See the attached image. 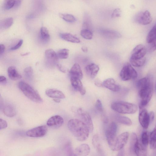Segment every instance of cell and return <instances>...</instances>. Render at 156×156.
<instances>
[{"label":"cell","instance_id":"1","mask_svg":"<svg viewBox=\"0 0 156 156\" xmlns=\"http://www.w3.org/2000/svg\"><path fill=\"white\" fill-rule=\"evenodd\" d=\"M140 99L139 108L146 106L150 101L153 91L152 76L149 75L138 80L136 83Z\"/></svg>","mask_w":156,"mask_h":156},{"label":"cell","instance_id":"2","mask_svg":"<svg viewBox=\"0 0 156 156\" xmlns=\"http://www.w3.org/2000/svg\"><path fill=\"white\" fill-rule=\"evenodd\" d=\"M67 126L70 132L78 140L83 141L88 138L90 132L87 126L82 121L73 119L69 120Z\"/></svg>","mask_w":156,"mask_h":156},{"label":"cell","instance_id":"3","mask_svg":"<svg viewBox=\"0 0 156 156\" xmlns=\"http://www.w3.org/2000/svg\"><path fill=\"white\" fill-rule=\"evenodd\" d=\"M18 86L24 94L31 101L38 103L43 102V99L38 92L27 83L21 81L19 83Z\"/></svg>","mask_w":156,"mask_h":156},{"label":"cell","instance_id":"4","mask_svg":"<svg viewBox=\"0 0 156 156\" xmlns=\"http://www.w3.org/2000/svg\"><path fill=\"white\" fill-rule=\"evenodd\" d=\"M111 108L120 113L132 114L135 113L137 107L135 104L123 101H117L111 105Z\"/></svg>","mask_w":156,"mask_h":156},{"label":"cell","instance_id":"5","mask_svg":"<svg viewBox=\"0 0 156 156\" xmlns=\"http://www.w3.org/2000/svg\"><path fill=\"white\" fill-rule=\"evenodd\" d=\"M120 76L122 80L127 81L137 78V74L130 64L127 63L124 65L121 70Z\"/></svg>","mask_w":156,"mask_h":156},{"label":"cell","instance_id":"6","mask_svg":"<svg viewBox=\"0 0 156 156\" xmlns=\"http://www.w3.org/2000/svg\"><path fill=\"white\" fill-rule=\"evenodd\" d=\"M117 126L116 124L112 122L109 125L105 131V136L108 144L111 149L116 138Z\"/></svg>","mask_w":156,"mask_h":156},{"label":"cell","instance_id":"7","mask_svg":"<svg viewBox=\"0 0 156 156\" xmlns=\"http://www.w3.org/2000/svg\"><path fill=\"white\" fill-rule=\"evenodd\" d=\"M129 136V133H123L116 137L113 146L111 149L114 151L121 150L126 144Z\"/></svg>","mask_w":156,"mask_h":156},{"label":"cell","instance_id":"8","mask_svg":"<svg viewBox=\"0 0 156 156\" xmlns=\"http://www.w3.org/2000/svg\"><path fill=\"white\" fill-rule=\"evenodd\" d=\"M48 131V128L45 125L38 126L31 129L26 132L27 136L33 137H39L44 136Z\"/></svg>","mask_w":156,"mask_h":156},{"label":"cell","instance_id":"9","mask_svg":"<svg viewBox=\"0 0 156 156\" xmlns=\"http://www.w3.org/2000/svg\"><path fill=\"white\" fill-rule=\"evenodd\" d=\"M77 112L82 121L87 126L89 132H92L94 129L93 124L91 118L88 113L81 108L77 109Z\"/></svg>","mask_w":156,"mask_h":156},{"label":"cell","instance_id":"10","mask_svg":"<svg viewBox=\"0 0 156 156\" xmlns=\"http://www.w3.org/2000/svg\"><path fill=\"white\" fill-rule=\"evenodd\" d=\"M139 121L140 124L144 129H147L150 123L149 113L144 107H140Z\"/></svg>","mask_w":156,"mask_h":156},{"label":"cell","instance_id":"11","mask_svg":"<svg viewBox=\"0 0 156 156\" xmlns=\"http://www.w3.org/2000/svg\"><path fill=\"white\" fill-rule=\"evenodd\" d=\"M45 56L48 66L52 67L56 64L58 58L57 54L54 50L51 49L46 50L45 52Z\"/></svg>","mask_w":156,"mask_h":156},{"label":"cell","instance_id":"12","mask_svg":"<svg viewBox=\"0 0 156 156\" xmlns=\"http://www.w3.org/2000/svg\"><path fill=\"white\" fill-rule=\"evenodd\" d=\"M70 80L72 86L75 90L79 92L82 95L85 94L86 90L83 86L81 79L74 77H70Z\"/></svg>","mask_w":156,"mask_h":156},{"label":"cell","instance_id":"13","mask_svg":"<svg viewBox=\"0 0 156 156\" xmlns=\"http://www.w3.org/2000/svg\"><path fill=\"white\" fill-rule=\"evenodd\" d=\"M63 122V119L61 116L55 115L51 117L48 120L47 124L50 127L58 128L62 126Z\"/></svg>","mask_w":156,"mask_h":156},{"label":"cell","instance_id":"14","mask_svg":"<svg viewBox=\"0 0 156 156\" xmlns=\"http://www.w3.org/2000/svg\"><path fill=\"white\" fill-rule=\"evenodd\" d=\"M146 53L145 46L142 44H139L136 46L131 53V58H140L144 57Z\"/></svg>","mask_w":156,"mask_h":156},{"label":"cell","instance_id":"15","mask_svg":"<svg viewBox=\"0 0 156 156\" xmlns=\"http://www.w3.org/2000/svg\"><path fill=\"white\" fill-rule=\"evenodd\" d=\"M103 86L114 92L119 91L120 89V86L117 84L115 80L112 78H109L103 82Z\"/></svg>","mask_w":156,"mask_h":156},{"label":"cell","instance_id":"16","mask_svg":"<svg viewBox=\"0 0 156 156\" xmlns=\"http://www.w3.org/2000/svg\"><path fill=\"white\" fill-rule=\"evenodd\" d=\"M90 152V148L87 144H82L76 147L75 150V154L76 155L79 156H86Z\"/></svg>","mask_w":156,"mask_h":156},{"label":"cell","instance_id":"17","mask_svg":"<svg viewBox=\"0 0 156 156\" xmlns=\"http://www.w3.org/2000/svg\"><path fill=\"white\" fill-rule=\"evenodd\" d=\"M87 74L91 78H94L99 69V66L94 63H90L86 66L85 68Z\"/></svg>","mask_w":156,"mask_h":156},{"label":"cell","instance_id":"18","mask_svg":"<svg viewBox=\"0 0 156 156\" xmlns=\"http://www.w3.org/2000/svg\"><path fill=\"white\" fill-rule=\"evenodd\" d=\"M2 108L3 112L8 117H12L16 114V110L14 107L9 103H3Z\"/></svg>","mask_w":156,"mask_h":156},{"label":"cell","instance_id":"19","mask_svg":"<svg viewBox=\"0 0 156 156\" xmlns=\"http://www.w3.org/2000/svg\"><path fill=\"white\" fill-rule=\"evenodd\" d=\"M146 147L143 144L141 140L138 139L134 147V153L137 156H146L147 155Z\"/></svg>","mask_w":156,"mask_h":156},{"label":"cell","instance_id":"20","mask_svg":"<svg viewBox=\"0 0 156 156\" xmlns=\"http://www.w3.org/2000/svg\"><path fill=\"white\" fill-rule=\"evenodd\" d=\"M69 73L70 77H74L82 79L83 77L82 70L80 65L75 63L70 69Z\"/></svg>","mask_w":156,"mask_h":156},{"label":"cell","instance_id":"21","mask_svg":"<svg viewBox=\"0 0 156 156\" xmlns=\"http://www.w3.org/2000/svg\"><path fill=\"white\" fill-rule=\"evenodd\" d=\"M46 95L48 97L58 99H64L65 98L64 94L61 91L54 89H50L45 91Z\"/></svg>","mask_w":156,"mask_h":156},{"label":"cell","instance_id":"22","mask_svg":"<svg viewBox=\"0 0 156 156\" xmlns=\"http://www.w3.org/2000/svg\"><path fill=\"white\" fill-rule=\"evenodd\" d=\"M100 33L104 36L110 38L120 37V34L118 32L113 30L101 29L99 30Z\"/></svg>","mask_w":156,"mask_h":156},{"label":"cell","instance_id":"23","mask_svg":"<svg viewBox=\"0 0 156 156\" xmlns=\"http://www.w3.org/2000/svg\"><path fill=\"white\" fill-rule=\"evenodd\" d=\"M82 29H88L93 31V27L91 18L87 12H85L83 14Z\"/></svg>","mask_w":156,"mask_h":156},{"label":"cell","instance_id":"24","mask_svg":"<svg viewBox=\"0 0 156 156\" xmlns=\"http://www.w3.org/2000/svg\"><path fill=\"white\" fill-rule=\"evenodd\" d=\"M7 72L9 78L12 80H18L22 78L21 76L19 73L16 68L14 66L9 67L8 69Z\"/></svg>","mask_w":156,"mask_h":156},{"label":"cell","instance_id":"25","mask_svg":"<svg viewBox=\"0 0 156 156\" xmlns=\"http://www.w3.org/2000/svg\"><path fill=\"white\" fill-rule=\"evenodd\" d=\"M59 36L63 40L72 43H79L80 42L78 38L70 33H60Z\"/></svg>","mask_w":156,"mask_h":156},{"label":"cell","instance_id":"26","mask_svg":"<svg viewBox=\"0 0 156 156\" xmlns=\"http://www.w3.org/2000/svg\"><path fill=\"white\" fill-rule=\"evenodd\" d=\"M152 18L150 12L147 10L143 12L141 18L140 24L146 25L150 24L152 21Z\"/></svg>","mask_w":156,"mask_h":156},{"label":"cell","instance_id":"27","mask_svg":"<svg viewBox=\"0 0 156 156\" xmlns=\"http://www.w3.org/2000/svg\"><path fill=\"white\" fill-rule=\"evenodd\" d=\"M149 144L151 148H156V125L149 136Z\"/></svg>","mask_w":156,"mask_h":156},{"label":"cell","instance_id":"28","mask_svg":"<svg viewBox=\"0 0 156 156\" xmlns=\"http://www.w3.org/2000/svg\"><path fill=\"white\" fill-rule=\"evenodd\" d=\"M146 58L144 57L140 58H131L130 62L131 64L134 66L139 67L142 66L144 64Z\"/></svg>","mask_w":156,"mask_h":156},{"label":"cell","instance_id":"29","mask_svg":"<svg viewBox=\"0 0 156 156\" xmlns=\"http://www.w3.org/2000/svg\"><path fill=\"white\" fill-rule=\"evenodd\" d=\"M155 40H156V23L149 32L146 38L147 42L149 44Z\"/></svg>","mask_w":156,"mask_h":156},{"label":"cell","instance_id":"30","mask_svg":"<svg viewBox=\"0 0 156 156\" xmlns=\"http://www.w3.org/2000/svg\"><path fill=\"white\" fill-rule=\"evenodd\" d=\"M116 120L120 123L128 126L132 124V121L129 118L122 115H118L116 117Z\"/></svg>","mask_w":156,"mask_h":156},{"label":"cell","instance_id":"31","mask_svg":"<svg viewBox=\"0 0 156 156\" xmlns=\"http://www.w3.org/2000/svg\"><path fill=\"white\" fill-rule=\"evenodd\" d=\"M40 36L41 39L44 42H47L49 39L50 35L46 28L42 27L40 30Z\"/></svg>","mask_w":156,"mask_h":156},{"label":"cell","instance_id":"32","mask_svg":"<svg viewBox=\"0 0 156 156\" xmlns=\"http://www.w3.org/2000/svg\"><path fill=\"white\" fill-rule=\"evenodd\" d=\"M80 34L82 37L87 40L91 39L93 36V31L88 29H82Z\"/></svg>","mask_w":156,"mask_h":156},{"label":"cell","instance_id":"33","mask_svg":"<svg viewBox=\"0 0 156 156\" xmlns=\"http://www.w3.org/2000/svg\"><path fill=\"white\" fill-rule=\"evenodd\" d=\"M138 140L136 134L133 133L131 135L130 142V150L132 153H134V147Z\"/></svg>","mask_w":156,"mask_h":156},{"label":"cell","instance_id":"34","mask_svg":"<svg viewBox=\"0 0 156 156\" xmlns=\"http://www.w3.org/2000/svg\"><path fill=\"white\" fill-rule=\"evenodd\" d=\"M60 17L69 23H73L76 21L75 17L72 15L69 14H59Z\"/></svg>","mask_w":156,"mask_h":156},{"label":"cell","instance_id":"35","mask_svg":"<svg viewBox=\"0 0 156 156\" xmlns=\"http://www.w3.org/2000/svg\"><path fill=\"white\" fill-rule=\"evenodd\" d=\"M13 21L12 18L9 17L6 18L1 22V27L4 29L8 28L12 25Z\"/></svg>","mask_w":156,"mask_h":156},{"label":"cell","instance_id":"36","mask_svg":"<svg viewBox=\"0 0 156 156\" xmlns=\"http://www.w3.org/2000/svg\"><path fill=\"white\" fill-rule=\"evenodd\" d=\"M69 50L67 49L64 48L59 50L57 53L58 58L65 59L69 57Z\"/></svg>","mask_w":156,"mask_h":156},{"label":"cell","instance_id":"37","mask_svg":"<svg viewBox=\"0 0 156 156\" xmlns=\"http://www.w3.org/2000/svg\"><path fill=\"white\" fill-rule=\"evenodd\" d=\"M24 73L26 78L29 80H31L33 77V70L31 67H27L25 68Z\"/></svg>","mask_w":156,"mask_h":156},{"label":"cell","instance_id":"38","mask_svg":"<svg viewBox=\"0 0 156 156\" xmlns=\"http://www.w3.org/2000/svg\"><path fill=\"white\" fill-rule=\"evenodd\" d=\"M149 136L147 131H144L142 133L141 137V142L144 146L147 147L149 142Z\"/></svg>","mask_w":156,"mask_h":156},{"label":"cell","instance_id":"39","mask_svg":"<svg viewBox=\"0 0 156 156\" xmlns=\"http://www.w3.org/2000/svg\"><path fill=\"white\" fill-rule=\"evenodd\" d=\"M16 0H5L3 7L6 10H9L14 7Z\"/></svg>","mask_w":156,"mask_h":156},{"label":"cell","instance_id":"40","mask_svg":"<svg viewBox=\"0 0 156 156\" xmlns=\"http://www.w3.org/2000/svg\"><path fill=\"white\" fill-rule=\"evenodd\" d=\"M92 143L94 148L98 151L100 150V144L98 135H94L92 139Z\"/></svg>","mask_w":156,"mask_h":156},{"label":"cell","instance_id":"41","mask_svg":"<svg viewBox=\"0 0 156 156\" xmlns=\"http://www.w3.org/2000/svg\"><path fill=\"white\" fill-rule=\"evenodd\" d=\"M143 13V12H139L137 13L133 17V21L134 22L140 24Z\"/></svg>","mask_w":156,"mask_h":156},{"label":"cell","instance_id":"42","mask_svg":"<svg viewBox=\"0 0 156 156\" xmlns=\"http://www.w3.org/2000/svg\"><path fill=\"white\" fill-rule=\"evenodd\" d=\"M121 14L122 12L121 9L119 8H117L113 11L111 16L112 18L119 17L121 16Z\"/></svg>","mask_w":156,"mask_h":156},{"label":"cell","instance_id":"43","mask_svg":"<svg viewBox=\"0 0 156 156\" xmlns=\"http://www.w3.org/2000/svg\"><path fill=\"white\" fill-rule=\"evenodd\" d=\"M95 107L98 111L101 112H103V106L101 101L99 99L97 100L96 102Z\"/></svg>","mask_w":156,"mask_h":156},{"label":"cell","instance_id":"44","mask_svg":"<svg viewBox=\"0 0 156 156\" xmlns=\"http://www.w3.org/2000/svg\"><path fill=\"white\" fill-rule=\"evenodd\" d=\"M23 42V41L22 39L20 40L16 44L10 48V50H14L19 49L22 45Z\"/></svg>","mask_w":156,"mask_h":156},{"label":"cell","instance_id":"45","mask_svg":"<svg viewBox=\"0 0 156 156\" xmlns=\"http://www.w3.org/2000/svg\"><path fill=\"white\" fill-rule=\"evenodd\" d=\"M149 44V49L151 51H153L156 50V40L154 41Z\"/></svg>","mask_w":156,"mask_h":156},{"label":"cell","instance_id":"46","mask_svg":"<svg viewBox=\"0 0 156 156\" xmlns=\"http://www.w3.org/2000/svg\"><path fill=\"white\" fill-rule=\"evenodd\" d=\"M7 126L6 122L4 120L0 119V129L5 128Z\"/></svg>","mask_w":156,"mask_h":156},{"label":"cell","instance_id":"47","mask_svg":"<svg viewBox=\"0 0 156 156\" xmlns=\"http://www.w3.org/2000/svg\"><path fill=\"white\" fill-rule=\"evenodd\" d=\"M94 83L95 85L98 87H101L103 86V82L98 78H97L94 80Z\"/></svg>","mask_w":156,"mask_h":156},{"label":"cell","instance_id":"48","mask_svg":"<svg viewBox=\"0 0 156 156\" xmlns=\"http://www.w3.org/2000/svg\"><path fill=\"white\" fill-rule=\"evenodd\" d=\"M57 66L58 69L60 71L64 73L66 72V69L62 65L59 64H57Z\"/></svg>","mask_w":156,"mask_h":156},{"label":"cell","instance_id":"49","mask_svg":"<svg viewBox=\"0 0 156 156\" xmlns=\"http://www.w3.org/2000/svg\"><path fill=\"white\" fill-rule=\"evenodd\" d=\"M150 123L153 122L154 118V113L153 111H151L149 113Z\"/></svg>","mask_w":156,"mask_h":156},{"label":"cell","instance_id":"50","mask_svg":"<svg viewBox=\"0 0 156 156\" xmlns=\"http://www.w3.org/2000/svg\"><path fill=\"white\" fill-rule=\"evenodd\" d=\"M7 81L6 78L3 76H0V83H1L5 84Z\"/></svg>","mask_w":156,"mask_h":156},{"label":"cell","instance_id":"51","mask_svg":"<svg viewBox=\"0 0 156 156\" xmlns=\"http://www.w3.org/2000/svg\"><path fill=\"white\" fill-rule=\"evenodd\" d=\"M0 54L4 53L5 50V46L3 44H1L0 45Z\"/></svg>","mask_w":156,"mask_h":156},{"label":"cell","instance_id":"52","mask_svg":"<svg viewBox=\"0 0 156 156\" xmlns=\"http://www.w3.org/2000/svg\"><path fill=\"white\" fill-rule=\"evenodd\" d=\"M21 3V1L20 0H16L14 6L16 7H18L20 4Z\"/></svg>","mask_w":156,"mask_h":156},{"label":"cell","instance_id":"53","mask_svg":"<svg viewBox=\"0 0 156 156\" xmlns=\"http://www.w3.org/2000/svg\"><path fill=\"white\" fill-rule=\"evenodd\" d=\"M82 51L84 52H87L88 51V49L87 47L83 46L81 48Z\"/></svg>","mask_w":156,"mask_h":156},{"label":"cell","instance_id":"54","mask_svg":"<svg viewBox=\"0 0 156 156\" xmlns=\"http://www.w3.org/2000/svg\"><path fill=\"white\" fill-rule=\"evenodd\" d=\"M53 100L56 102L58 103L60 101V100L58 98H54Z\"/></svg>","mask_w":156,"mask_h":156},{"label":"cell","instance_id":"55","mask_svg":"<svg viewBox=\"0 0 156 156\" xmlns=\"http://www.w3.org/2000/svg\"><path fill=\"white\" fill-rule=\"evenodd\" d=\"M155 150L154 153V155L156 156V148L155 149Z\"/></svg>","mask_w":156,"mask_h":156},{"label":"cell","instance_id":"56","mask_svg":"<svg viewBox=\"0 0 156 156\" xmlns=\"http://www.w3.org/2000/svg\"><path fill=\"white\" fill-rule=\"evenodd\" d=\"M155 91L156 93V83L155 86Z\"/></svg>","mask_w":156,"mask_h":156}]
</instances>
